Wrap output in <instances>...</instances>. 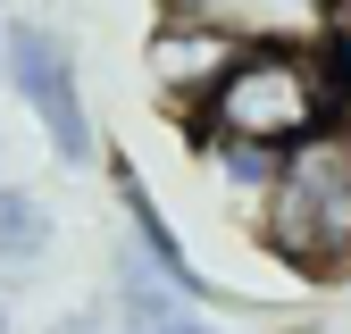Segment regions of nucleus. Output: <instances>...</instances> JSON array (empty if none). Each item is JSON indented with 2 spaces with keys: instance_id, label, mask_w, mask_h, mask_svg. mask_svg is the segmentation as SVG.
I'll list each match as a JSON object with an SVG mask.
<instances>
[{
  "instance_id": "10",
  "label": "nucleus",
  "mask_w": 351,
  "mask_h": 334,
  "mask_svg": "<svg viewBox=\"0 0 351 334\" xmlns=\"http://www.w3.org/2000/svg\"><path fill=\"white\" fill-rule=\"evenodd\" d=\"M51 334H109V318H101V309H75V318H59Z\"/></svg>"
},
{
  "instance_id": "3",
  "label": "nucleus",
  "mask_w": 351,
  "mask_h": 334,
  "mask_svg": "<svg viewBox=\"0 0 351 334\" xmlns=\"http://www.w3.org/2000/svg\"><path fill=\"white\" fill-rule=\"evenodd\" d=\"M0 84L34 109L42 142H51L59 167H93V109H84V75H75V51L59 25H34L17 17L9 25V59H0Z\"/></svg>"
},
{
  "instance_id": "7",
  "label": "nucleus",
  "mask_w": 351,
  "mask_h": 334,
  "mask_svg": "<svg viewBox=\"0 0 351 334\" xmlns=\"http://www.w3.org/2000/svg\"><path fill=\"white\" fill-rule=\"evenodd\" d=\"M193 301H184V292H176L151 259H143V250L134 242H125L117 250V318H125V334H151V326H176V318H184Z\"/></svg>"
},
{
  "instance_id": "11",
  "label": "nucleus",
  "mask_w": 351,
  "mask_h": 334,
  "mask_svg": "<svg viewBox=\"0 0 351 334\" xmlns=\"http://www.w3.org/2000/svg\"><path fill=\"white\" fill-rule=\"evenodd\" d=\"M151 334H217V326H209V318H193V309H184V318H176V326H151Z\"/></svg>"
},
{
  "instance_id": "8",
  "label": "nucleus",
  "mask_w": 351,
  "mask_h": 334,
  "mask_svg": "<svg viewBox=\"0 0 351 334\" xmlns=\"http://www.w3.org/2000/svg\"><path fill=\"white\" fill-rule=\"evenodd\" d=\"M42 250H51V209H42L25 184H0V268H34Z\"/></svg>"
},
{
  "instance_id": "4",
  "label": "nucleus",
  "mask_w": 351,
  "mask_h": 334,
  "mask_svg": "<svg viewBox=\"0 0 351 334\" xmlns=\"http://www.w3.org/2000/svg\"><path fill=\"white\" fill-rule=\"evenodd\" d=\"M243 42L234 34H217V25H193V17H159L151 42H143V75H151V92L176 109V117H193L209 92H217V75L234 67Z\"/></svg>"
},
{
  "instance_id": "6",
  "label": "nucleus",
  "mask_w": 351,
  "mask_h": 334,
  "mask_svg": "<svg viewBox=\"0 0 351 334\" xmlns=\"http://www.w3.org/2000/svg\"><path fill=\"white\" fill-rule=\"evenodd\" d=\"M167 17L217 25L234 42H310V17H301L293 0H167Z\"/></svg>"
},
{
  "instance_id": "1",
  "label": "nucleus",
  "mask_w": 351,
  "mask_h": 334,
  "mask_svg": "<svg viewBox=\"0 0 351 334\" xmlns=\"http://www.w3.org/2000/svg\"><path fill=\"white\" fill-rule=\"evenodd\" d=\"M193 134H226V142H259V151H293L351 125V67L335 59V42H243L234 67L217 75V92L184 117Z\"/></svg>"
},
{
  "instance_id": "12",
  "label": "nucleus",
  "mask_w": 351,
  "mask_h": 334,
  "mask_svg": "<svg viewBox=\"0 0 351 334\" xmlns=\"http://www.w3.org/2000/svg\"><path fill=\"white\" fill-rule=\"evenodd\" d=\"M0 59H9V17H0Z\"/></svg>"
},
{
  "instance_id": "14",
  "label": "nucleus",
  "mask_w": 351,
  "mask_h": 334,
  "mask_svg": "<svg viewBox=\"0 0 351 334\" xmlns=\"http://www.w3.org/2000/svg\"><path fill=\"white\" fill-rule=\"evenodd\" d=\"M0 9H9V0H0Z\"/></svg>"
},
{
  "instance_id": "5",
  "label": "nucleus",
  "mask_w": 351,
  "mask_h": 334,
  "mask_svg": "<svg viewBox=\"0 0 351 334\" xmlns=\"http://www.w3.org/2000/svg\"><path fill=\"white\" fill-rule=\"evenodd\" d=\"M117 201H125V226H134V250H143V259L176 284V292H184V301H209V276L193 268V250L184 242H176V226L159 218V201H151V184L134 176V167H125L117 159Z\"/></svg>"
},
{
  "instance_id": "13",
  "label": "nucleus",
  "mask_w": 351,
  "mask_h": 334,
  "mask_svg": "<svg viewBox=\"0 0 351 334\" xmlns=\"http://www.w3.org/2000/svg\"><path fill=\"white\" fill-rule=\"evenodd\" d=\"M0 334H9V301H0Z\"/></svg>"
},
{
  "instance_id": "9",
  "label": "nucleus",
  "mask_w": 351,
  "mask_h": 334,
  "mask_svg": "<svg viewBox=\"0 0 351 334\" xmlns=\"http://www.w3.org/2000/svg\"><path fill=\"white\" fill-rule=\"evenodd\" d=\"M193 151L217 167V184H226L234 201H251L259 209V192H268V176H276V159L285 151H259V142H226V134H193Z\"/></svg>"
},
{
  "instance_id": "2",
  "label": "nucleus",
  "mask_w": 351,
  "mask_h": 334,
  "mask_svg": "<svg viewBox=\"0 0 351 334\" xmlns=\"http://www.w3.org/2000/svg\"><path fill=\"white\" fill-rule=\"evenodd\" d=\"M259 242L301 276L351 268V125L293 142L259 192Z\"/></svg>"
}]
</instances>
